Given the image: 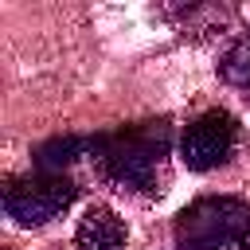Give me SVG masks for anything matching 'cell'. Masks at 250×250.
Instances as JSON below:
<instances>
[{
  "label": "cell",
  "instance_id": "cell-5",
  "mask_svg": "<svg viewBox=\"0 0 250 250\" xmlns=\"http://www.w3.org/2000/svg\"><path fill=\"white\" fill-rule=\"evenodd\" d=\"M74 246H78V250H125V223L117 219L113 207L94 203V207H86V215L78 219Z\"/></svg>",
  "mask_w": 250,
  "mask_h": 250
},
{
  "label": "cell",
  "instance_id": "cell-3",
  "mask_svg": "<svg viewBox=\"0 0 250 250\" xmlns=\"http://www.w3.org/2000/svg\"><path fill=\"white\" fill-rule=\"evenodd\" d=\"M78 188L66 176H12L4 184V211L8 219H16L20 227H43L51 219H59L70 203H74Z\"/></svg>",
  "mask_w": 250,
  "mask_h": 250
},
{
  "label": "cell",
  "instance_id": "cell-1",
  "mask_svg": "<svg viewBox=\"0 0 250 250\" xmlns=\"http://www.w3.org/2000/svg\"><path fill=\"white\" fill-rule=\"evenodd\" d=\"M172 129L168 121H137L113 133L90 137V156L105 180L129 191H156L160 160L168 152Z\"/></svg>",
  "mask_w": 250,
  "mask_h": 250
},
{
  "label": "cell",
  "instance_id": "cell-2",
  "mask_svg": "<svg viewBox=\"0 0 250 250\" xmlns=\"http://www.w3.org/2000/svg\"><path fill=\"white\" fill-rule=\"evenodd\" d=\"M246 227H250V203L234 195H203L176 215V246L180 250L238 246Z\"/></svg>",
  "mask_w": 250,
  "mask_h": 250
},
{
  "label": "cell",
  "instance_id": "cell-4",
  "mask_svg": "<svg viewBox=\"0 0 250 250\" xmlns=\"http://www.w3.org/2000/svg\"><path fill=\"white\" fill-rule=\"evenodd\" d=\"M238 145V117L227 113V109H207L199 113L184 137H180V160L191 168V172H211L219 164L230 160Z\"/></svg>",
  "mask_w": 250,
  "mask_h": 250
},
{
  "label": "cell",
  "instance_id": "cell-8",
  "mask_svg": "<svg viewBox=\"0 0 250 250\" xmlns=\"http://www.w3.org/2000/svg\"><path fill=\"white\" fill-rule=\"evenodd\" d=\"M238 250H250V227H246V234L238 238Z\"/></svg>",
  "mask_w": 250,
  "mask_h": 250
},
{
  "label": "cell",
  "instance_id": "cell-7",
  "mask_svg": "<svg viewBox=\"0 0 250 250\" xmlns=\"http://www.w3.org/2000/svg\"><path fill=\"white\" fill-rule=\"evenodd\" d=\"M219 74H223V82H230L238 90H250V35L230 43V51L219 62Z\"/></svg>",
  "mask_w": 250,
  "mask_h": 250
},
{
  "label": "cell",
  "instance_id": "cell-6",
  "mask_svg": "<svg viewBox=\"0 0 250 250\" xmlns=\"http://www.w3.org/2000/svg\"><path fill=\"white\" fill-rule=\"evenodd\" d=\"M90 152V137H51V141H43L39 148H35V168L39 172H47V176H62V168L66 164H74L78 156H86Z\"/></svg>",
  "mask_w": 250,
  "mask_h": 250
}]
</instances>
